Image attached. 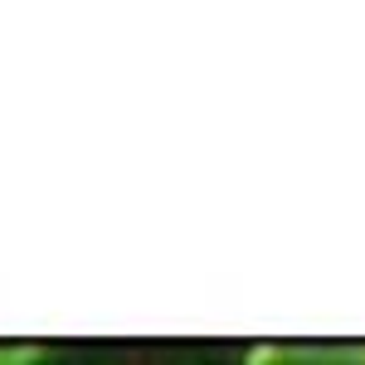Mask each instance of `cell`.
I'll list each match as a JSON object with an SVG mask.
<instances>
[{"label": "cell", "instance_id": "obj_1", "mask_svg": "<svg viewBox=\"0 0 365 365\" xmlns=\"http://www.w3.org/2000/svg\"><path fill=\"white\" fill-rule=\"evenodd\" d=\"M249 365H365V346H263Z\"/></svg>", "mask_w": 365, "mask_h": 365}]
</instances>
